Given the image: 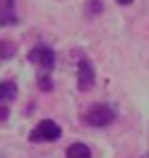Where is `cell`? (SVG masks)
I'll list each match as a JSON object with an SVG mask.
<instances>
[{
	"label": "cell",
	"mask_w": 149,
	"mask_h": 158,
	"mask_svg": "<svg viewBox=\"0 0 149 158\" xmlns=\"http://www.w3.org/2000/svg\"><path fill=\"white\" fill-rule=\"evenodd\" d=\"M83 123L91 128H106L117 118V111L111 104L106 102H96L87 107V111L81 115Z\"/></svg>",
	"instance_id": "obj_1"
},
{
	"label": "cell",
	"mask_w": 149,
	"mask_h": 158,
	"mask_svg": "<svg viewBox=\"0 0 149 158\" xmlns=\"http://www.w3.org/2000/svg\"><path fill=\"white\" fill-rule=\"evenodd\" d=\"M62 135V128L59 123L53 118H42L30 132H28V141L30 143H55Z\"/></svg>",
	"instance_id": "obj_2"
},
{
	"label": "cell",
	"mask_w": 149,
	"mask_h": 158,
	"mask_svg": "<svg viewBox=\"0 0 149 158\" xmlns=\"http://www.w3.org/2000/svg\"><path fill=\"white\" fill-rule=\"evenodd\" d=\"M27 60L32 66L38 68V72H53L57 55H55L53 47H49L45 44H38L27 53Z\"/></svg>",
	"instance_id": "obj_3"
},
{
	"label": "cell",
	"mask_w": 149,
	"mask_h": 158,
	"mask_svg": "<svg viewBox=\"0 0 149 158\" xmlns=\"http://www.w3.org/2000/svg\"><path fill=\"white\" fill-rule=\"evenodd\" d=\"M96 83V72H95V66L89 58L79 53L78 56V90L79 92H89Z\"/></svg>",
	"instance_id": "obj_4"
},
{
	"label": "cell",
	"mask_w": 149,
	"mask_h": 158,
	"mask_svg": "<svg viewBox=\"0 0 149 158\" xmlns=\"http://www.w3.org/2000/svg\"><path fill=\"white\" fill-rule=\"evenodd\" d=\"M17 23H19V17H17L15 0H0V28L13 27Z\"/></svg>",
	"instance_id": "obj_5"
},
{
	"label": "cell",
	"mask_w": 149,
	"mask_h": 158,
	"mask_svg": "<svg viewBox=\"0 0 149 158\" xmlns=\"http://www.w3.org/2000/svg\"><path fill=\"white\" fill-rule=\"evenodd\" d=\"M17 83L15 81H2L0 83V104H8V102H13L17 98Z\"/></svg>",
	"instance_id": "obj_6"
},
{
	"label": "cell",
	"mask_w": 149,
	"mask_h": 158,
	"mask_svg": "<svg viewBox=\"0 0 149 158\" xmlns=\"http://www.w3.org/2000/svg\"><path fill=\"white\" fill-rule=\"evenodd\" d=\"M64 156H66V158H92V152H91V149H89L85 143L76 141V143L68 145Z\"/></svg>",
	"instance_id": "obj_7"
},
{
	"label": "cell",
	"mask_w": 149,
	"mask_h": 158,
	"mask_svg": "<svg viewBox=\"0 0 149 158\" xmlns=\"http://www.w3.org/2000/svg\"><path fill=\"white\" fill-rule=\"evenodd\" d=\"M15 55H17V44L6 38L0 40V60H11Z\"/></svg>",
	"instance_id": "obj_8"
},
{
	"label": "cell",
	"mask_w": 149,
	"mask_h": 158,
	"mask_svg": "<svg viewBox=\"0 0 149 158\" xmlns=\"http://www.w3.org/2000/svg\"><path fill=\"white\" fill-rule=\"evenodd\" d=\"M36 81H38V87L42 92H53L55 83H53L51 72H38L36 73Z\"/></svg>",
	"instance_id": "obj_9"
},
{
	"label": "cell",
	"mask_w": 149,
	"mask_h": 158,
	"mask_svg": "<svg viewBox=\"0 0 149 158\" xmlns=\"http://www.w3.org/2000/svg\"><path fill=\"white\" fill-rule=\"evenodd\" d=\"M8 118H10V107L6 104H0V126L6 124Z\"/></svg>",
	"instance_id": "obj_10"
},
{
	"label": "cell",
	"mask_w": 149,
	"mask_h": 158,
	"mask_svg": "<svg viewBox=\"0 0 149 158\" xmlns=\"http://www.w3.org/2000/svg\"><path fill=\"white\" fill-rule=\"evenodd\" d=\"M117 4H121V6H128V4H132L134 0H115Z\"/></svg>",
	"instance_id": "obj_11"
}]
</instances>
